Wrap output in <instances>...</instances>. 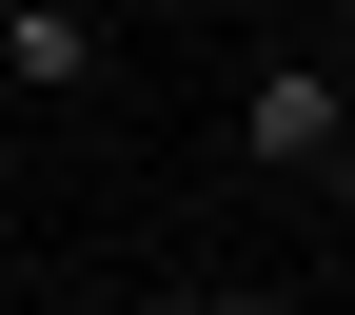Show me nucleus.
I'll return each instance as SVG.
<instances>
[{
	"mask_svg": "<svg viewBox=\"0 0 355 315\" xmlns=\"http://www.w3.org/2000/svg\"><path fill=\"white\" fill-rule=\"evenodd\" d=\"M237 158H257V177H336V158H355V79H336V60H257V79H237Z\"/></svg>",
	"mask_w": 355,
	"mask_h": 315,
	"instance_id": "1",
	"label": "nucleus"
},
{
	"mask_svg": "<svg viewBox=\"0 0 355 315\" xmlns=\"http://www.w3.org/2000/svg\"><path fill=\"white\" fill-rule=\"evenodd\" d=\"M0 79H20V99H99L119 79V20L99 0H0Z\"/></svg>",
	"mask_w": 355,
	"mask_h": 315,
	"instance_id": "2",
	"label": "nucleus"
},
{
	"mask_svg": "<svg viewBox=\"0 0 355 315\" xmlns=\"http://www.w3.org/2000/svg\"><path fill=\"white\" fill-rule=\"evenodd\" d=\"M198 315H296V296H198Z\"/></svg>",
	"mask_w": 355,
	"mask_h": 315,
	"instance_id": "3",
	"label": "nucleus"
},
{
	"mask_svg": "<svg viewBox=\"0 0 355 315\" xmlns=\"http://www.w3.org/2000/svg\"><path fill=\"white\" fill-rule=\"evenodd\" d=\"M336 217H355V158H336Z\"/></svg>",
	"mask_w": 355,
	"mask_h": 315,
	"instance_id": "4",
	"label": "nucleus"
}]
</instances>
